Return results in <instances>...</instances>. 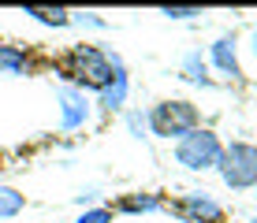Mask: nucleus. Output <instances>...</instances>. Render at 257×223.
Here are the masks:
<instances>
[{
  "label": "nucleus",
  "mask_w": 257,
  "mask_h": 223,
  "mask_svg": "<svg viewBox=\"0 0 257 223\" xmlns=\"http://www.w3.org/2000/svg\"><path fill=\"white\" fill-rule=\"evenodd\" d=\"M26 15L38 19L41 26H56V30H64V26L75 23V15H71L67 8H26Z\"/></svg>",
  "instance_id": "f8f14e48"
},
{
  "label": "nucleus",
  "mask_w": 257,
  "mask_h": 223,
  "mask_svg": "<svg viewBox=\"0 0 257 223\" xmlns=\"http://www.w3.org/2000/svg\"><path fill=\"white\" fill-rule=\"evenodd\" d=\"M75 23H82V26H104V19H97L93 12H86V15H75Z\"/></svg>",
  "instance_id": "f3484780"
},
{
  "label": "nucleus",
  "mask_w": 257,
  "mask_h": 223,
  "mask_svg": "<svg viewBox=\"0 0 257 223\" xmlns=\"http://www.w3.org/2000/svg\"><path fill=\"white\" fill-rule=\"evenodd\" d=\"M216 171H220L227 190H253L257 186V145H250V141L224 145Z\"/></svg>",
  "instance_id": "7ed1b4c3"
},
{
  "label": "nucleus",
  "mask_w": 257,
  "mask_h": 223,
  "mask_svg": "<svg viewBox=\"0 0 257 223\" xmlns=\"http://www.w3.org/2000/svg\"><path fill=\"white\" fill-rule=\"evenodd\" d=\"M119 56H108L104 49H97V45H71L67 49V56L60 60V75L67 78L75 89H97L101 93L104 86L116 78V71H119Z\"/></svg>",
  "instance_id": "f257e3e1"
},
{
  "label": "nucleus",
  "mask_w": 257,
  "mask_h": 223,
  "mask_svg": "<svg viewBox=\"0 0 257 223\" xmlns=\"http://www.w3.org/2000/svg\"><path fill=\"white\" fill-rule=\"evenodd\" d=\"M220 153H224V141L209 127H198V130L183 134V138L175 141V160H179L187 171H209V167H216Z\"/></svg>",
  "instance_id": "20e7f679"
},
{
  "label": "nucleus",
  "mask_w": 257,
  "mask_h": 223,
  "mask_svg": "<svg viewBox=\"0 0 257 223\" xmlns=\"http://www.w3.org/2000/svg\"><path fill=\"white\" fill-rule=\"evenodd\" d=\"M157 208H164L161 193H123L116 201V212H157Z\"/></svg>",
  "instance_id": "9b49d317"
},
{
  "label": "nucleus",
  "mask_w": 257,
  "mask_h": 223,
  "mask_svg": "<svg viewBox=\"0 0 257 223\" xmlns=\"http://www.w3.org/2000/svg\"><path fill=\"white\" fill-rule=\"evenodd\" d=\"M179 71H183V78H187V82H194V86H209V82H212V75H209V60L201 56V49L187 52Z\"/></svg>",
  "instance_id": "9d476101"
},
{
  "label": "nucleus",
  "mask_w": 257,
  "mask_h": 223,
  "mask_svg": "<svg viewBox=\"0 0 257 223\" xmlns=\"http://www.w3.org/2000/svg\"><path fill=\"white\" fill-rule=\"evenodd\" d=\"M146 119H149V130H153L157 138H175V141H179L183 134L201 127V112L194 108L190 101H183V97H168V101L153 104V108L146 112Z\"/></svg>",
  "instance_id": "f03ea898"
},
{
  "label": "nucleus",
  "mask_w": 257,
  "mask_h": 223,
  "mask_svg": "<svg viewBox=\"0 0 257 223\" xmlns=\"http://www.w3.org/2000/svg\"><path fill=\"white\" fill-rule=\"evenodd\" d=\"M250 223H257V216H253V219H250Z\"/></svg>",
  "instance_id": "6ab92c4d"
},
{
  "label": "nucleus",
  "mask_w": 257,
  "mask_h": 223,
  "mask_svg": "<svg viewBox=\"0 0 257 223\" xmlns=\"http://www.w3.org/2000/svg\"><path fill=\"white\" fill-rule=\"evenodd\" d=\"M26 71H30V52L0 41V75H26Z\"/></svg>",
  "instance_id": "6e6552de"
},
{
  "label": "nucleus",
  "mask_w": 257,
  "mask_h": 223,
  "mask_svg": "<svg viewBox=\"0 0 257 223\" xmlns=\"http://www.w3.org/2000/svg\"><path fill=\"white\" fill-rule=\"evenodd\" d=\"M56 101H60V127H64V130H78V127H86V123H90L93 104H90V97H86L82 89L64 86V89L56 93Z\"/></svg>",
  "instance_id": "0eeeda50"
},
{
  "label": "nucleus",
  "mask_w": 257,
  "mask_h": 223,
  "mask_svg": "<svg viewBox=\"0 0 257 223\" xmlns=\"http://www.w3.org/2000/svg\"><path fill=\"white\" fill-rule=\"evenodd\" d=\"M127 93H131V78H127V71L119 67L116 78L101 89V104H104L108 112H112V108H123V104H127Z\"/></svg>",
  "instance_id": "1a4fd4ad"
},
{
  "label": "nucleus",
  "mask_w": 257,
  "mask_h": 223,
  "mask_svg": "<svg viewBox=\"0 0 257 223\" xmlns=\"http://www.w3.org/2000/svg\"><path fill=\"white\" fill-rule=\"evenodd\" d=\"M75 223H112V208H86Z\"/></svg>",
  "instance_id": "2eb2a0df"
},
{
  "label": "nucleus",
  "mask_w": 257,
  "mask_h": 223,
  "mask_svg": "<svg viewBox=\"0 0 257 223\" xmlns=\"http://www.w3.org/2000/svg\"><path fill=\"white\" fill-rule=\"evenodd\" d=\"M127 130L135 134V138H146V130H149L146 112H127Z\"/></svg>",
  "instance_id": "4468645a"
},
{
  "label": "nucleus",
  "mask_w": 257,
  "mask_h": 223,
  "mask_svg": "<svg viewBox=\"0 0 257 223\" xmlns=\"http://www.w3.org/2000/svg\"><path fill=\"white\" fill-rule=\"evenodd\" d=\"M168 208H172L183 223H224V208H220V201H212L205 190L183 193V197L172 201Z\"/></svg>",
  "instance_id": "39448f33"
},
{
  "label": "nucleus",
  "mask_w": 257,
  "mask_h": 223,
  "mask_svg": "<svg viewBox=\"0 0 257 223\" xmlns=\"http://www.w3.org/2000/svg\"><path fill=\"white\" fill-rule=\"evenodd\" d=\"M205 60H209V67L216 71L220 78H227V82H238V78H242V64H238V41H235V34H220V38L209 45Z\"/></svg>",
  "instance_id": "423d86ee"
},
{
  "label": "nucleus",
  "mask_w": 257,
  "mask_h": 223,
  "mask_svg": "<svg viewBox=\"0 0 257 223\" xmlns=\"http://www.w3.org/2000/svg\"><path fill=\"white\" fill-rule=\"evenodd\" d=\"M161 15H168V19H194V15H201V8H161Z\"/></svg>",
  "instance_id": "dca6fc26"
},
{
  "label": "nucleus",
  "mask_w": 257,
  "mask_h": 223,
  "mask_svg": "<svg viewBox=\"0 0 257 223\" xmlns=\"http://www.w3.org/2000/svg\"><path fill=\"white\" fill-rule=\"evenodd\" d=\"M26 208V197L15 186H0V219H15Z\"/></svg>",
  "instance_id": "ddd939ff"
},
{
  "label": "nucleus",
  "mask_w": 257,
  "mask_h": 223,
  "mask_svg": "<svg viewBox=\"0 0 257 223\" xmlns=\"http://www.w3.org/2000/svg\"><path fill=\"white\" fill-rule=\"evenodd\" d=\"M246 49H250V56H253V64H257V30H250V45H246Z\"/></svg>",
  "instance_id": "a211bd4d"
}]
</instances>
